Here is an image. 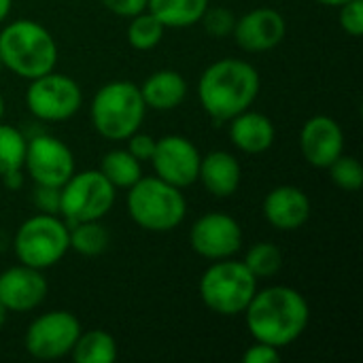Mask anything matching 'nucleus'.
Instances as JSON below:
<instances>
[{"instance_id":"f257e3e1","label":"nucleus","mask_w":363,"mask_h":363,"mask_svg":"<svg viewBox=\"0 0 363 363\" xmlns=\"http://www.w3.org/2000/svg\"><path fill=\"white\" fill-rule=\"evenodd\" d=\"M247 328L257 342L277 349L294 345L308 328L311 308L306 298L287 285L257 289L245 308Z\"/></svg>"},{"instance_id":"f03ea898","label":"nucleus","mask_w":363,"mask_h":363,"mask_svg":"<svg viewBox=\"0 0 363 363\" xmlns=\"http://www.w3.org/2000/svg\"><path fill=\"white\" fill-rule=\"evenodd\" d=\"M262 87L259 72L253 64L236 57L213 62L198 81V100L215 121H230L251 108Z\"/></svg>"},{"instance_id":"7ed1b4c3","label":"nucleus","mask_w":363,"mask_h":363,"mask_svg":"<svg viewBox=\"0 0 363 363\" xmlns=\"http://www.w3.org/2000/svg\"><path fill=\"white\" fill-rule=\"evenodd\" d=\"M0 60L21 79L43 77L57 66V43L34 19H17L0 30Z\"/></svg>"},{"instance_id":"20e7f679","label":"nucleus","mask_w":363,"mask_h":363,"mask_svg":"<svg viewBox=\"0 0 363 363\" xmlns=\"http://www.w3.org/2000/svg\"><path fill=\"white\" fill-rule=\"evenodd\" d=\"M147 104L140 87L132 81H111L102 85L91 100V123L106 140H125L145 121Z\"/></svg>"},{"instance_id":"39448f33","label":"nucleus","mask_w":363,"mask_h":363,"mask_svg":"<svg viewBox=\"0 0 363 363\" xmlns=\"http://www.w3.org/2000/svg\"><path fill=\"white\" fill-rule=\"evenodd\" d=\"M132 221L147 232H172L187 215V202L179 187L160 177H140L128 194Z\"/></svg>"},{"instance_id":"423d86ee","label":"nucleus","mask_w":363,"mask_h":363,"mask_svg":"<svg viewBox=\"0 0 363 363\" xmlns=\"http://www.w3.org/2000/svg\"><path fill=\"white\" fill-rule=\"evenodd\" d=\"M257 291V279L242 262L232 257L211 264L200 279V298L206 308L221 317L242 315Z\"/></svg>"},{"instance_id":"0eeeda50","label":"nucleus","mask_w":363,"mask_h":363,"mask_svg":"<svg viewBox=\"0 0 363 363\" xmlns=\"http://www.w3.org/2000/svg\"><path fill=\"white\" fill-rule=\"evenodd\" d=\"M13 249L19 264L36 270H47L60 264L70 249L68 225L66 221L57 219V215L38 213L19 225Z\"/></svg>"},{"instance_id":"6e6552de","label":"nucleus","mask_w":363,"mask_h":363,"mask_svg":"<svg viewBox=\"0 0 363 363\" xmlns=\"http://www.w3.org/2000/svg\"><path fill=\"white\" fill-rule=\"evenodd\" d=\"M115 187L100 170L74 172L60 187V215L66 225L81 221H100L115 204Z\"/></svg>"},{"instance_id":"1a4fd4ad","label":"nucleus","mask_w":363,"mask_h":363,"mask_svg":"<svg viewBox=\"0 0 363 363\" xmlns=\"http://www.w3.org/2000/svg\"><path fill=\"white\" fill-rule=\"evenodd\" d=\"M81 104L79 83L55 70L32 79L26 89V106L40 121H66L79 113Z\"/></svg>"},{"instance_id":"9d476101","label":"nucleus","mask_w":363,"mask_h":363,"mask_svg":"<svg viewBox=\"0 0 363 363\" xmlns=\"http://www.w3.org/2000/svg\"><path fill=\"white\" fill-rule=\"evenodd\" d=\"M81 334L79 319L68 311H51L36 317L23 338L26 351L34 359L51 362L68 355Z\"/></svg>"},{"instance_id":"9b49d317","label":"nucleus","mask_w":363,"mask_h":363,"mask_svg":"<svg viewBox=\"0 0 363 363\" xmlns=\"http://www.w3.org/2000/svg\"><path fill=\"white\" fill-rule=\"evenodd\" d=\"M23 168L34 185L62 187L74 174V153L64 140L38 134L26 145Z\"/></svg>"},{"instance_id":"f8f14e48","label":"nucleus","mask_w":363,"mask_h":363,"mask_svg":"<svg viewBox=\"0 0 363 363\" xmlns=\"http://www.w3.org/2000/svg\"><path fill=\"white\" fill-rule=\"evenodd\" d=\"M200 157L202 155L198 147L189 138L179 136V134H168L155 143L151 164H153L155 177L183 189L198 181Z\"/></svg>"},{"instance_id":"ddd939ff","label":"nucleus","mask_w":363,"mask_h":363,"mask_svg":"<svg viewBox=\"0 0 363 363\" xmlns=\"http://www.w3.org/2000/svg\"><path fill=\"white\" fill-rule=\"evenodd\" d=\"M191 249L211 262L234 257L242 247L240 223L225 213L202 215L189 232Z\"/></svg>"},{"instance_id":"4468645a","label":"nucleus","mask_w":363,"mask_h":363,"mask_svg":"<svg viewBox=\"0 0 363 363\" xmlns=\"http://www.w3.org/2000/svg\"><path fill=\"white\" fill-rule=\"evenodd\" d=\"M232 34L240 49L251 53H262L283 43L287 34V23L277 9L259 6L236 19Z\"/></svg>"},{"instance_id":"2eb2a0df","label":"nucleus","mask_w":363,"mask_h":363,"mask_svg":"<svg viewBox=\"0 0 363 363\" xmlns=\"http://www.w3.org/2000/svg\"><path fill=\"white\" fill-rule=\"evenodd\" d=\"M300 149L311 166L328 168L345 153V132L336 119L328 115H315L300 132Z\"/></svg>"},{"instance_id":"dca6fc26","label":"nucleus","mask_w":363,"mask_h":363,"mask_svg":"<svg viewBox=\"0 0 363 363\" xmlns=\"http://www.w3.org/2000/svg\"><path fill=\"white\" fill-rule=\"evenodd\" d=\"M47 281L43 270L30 266H13L0 274V304L9 313H28L45 302Z\"/></svg>"},{"instance_id":"f3484780","label":"nucleus","mask_w":363,"mask_h":363,"mask_svg":"<svg viewBox=\"0 0 363 363\" xmlns=\"http://www.w3.org/2000/svg\"><path fill=\"white\" fill-rule=\"evenodd\" d=\"M311 198L294 185H281L264 198V217L279 232H296L311 219Z\"/></svg>"},{"instance_id":"a211bd4d","label":"nucleus","mask_w":363,"mask_h":363,"mask_svg":"<svg viewBox=\"0 0 363 363\" xmlns=\"http://www.w3.org/2000/svg\"><path fill=\"white\" fill-rule=\"evenodd\" d=\"M198 181H202L204 189L215 198H230L238 191L242 181L240 162L228 151H211L200 157Z\"/></svg>"},{"instance_id":"6ab92c4d","label":"nucleus","mask_w":363,"mask_h":363,"mask_svg":"<svg viewBox=\"0 0 363 363\" xmlns=\"http://www.w3.org/2000/svg\"><path fill=\"white\" fill-rule=\"evenodd\" d=\"M230 138L236 149L249 155H257L274 145L277 130L266 115L247 108L230 119Z\"/></svg>"},{"instance_id":"aec40b11","label":"nucleus","mask_w":363,"mask_h":363,"mask_svg":"<svg viewBox=\"0 0 363 363\" xmlns=\"http://www.w3.org/2000/svg\"><path fill=\"white\" fill-rule=\"evenodd\" d=\"M140 94H143V100H145L147 108L172 111V108H177L185 100V96H187V81L177 70H170V68L155 70L143 83Z\"/></svg>"},{"instance_id":"412c9836","label":"nucleus","mask_w":363,"mask_h":363,"mask_svg":"<svg viewBox=\"0 0 363 363\" xmlns=\"http://www.w3.org/2000/svg\"><path fill=\"white\" fill-rule=\"evenodd\" d=\"M208 6V0H147V11L155 15L164 28H189L200 23Z\"/></svg>"},{"instance_id":"4be33fe9","label":"nucleus","mask_w":363,"mask_h":363,"mask_svg":"<svg viewBox=\"0 0 363 363\" xmlns=\"http://www.w3.org/2000/svg\"><path fill=\"white\" fill-rule=\"evenodd\" d=\"M70 355L77 363H115L117 362V342L104 330L81 332Z\"/></svg>"},{"instance_id":"5701e85b","label":"nucleus","mask_w":363,"mask_h":363,"mask_svg":"<svg viewBox=\"0 0 363 363\" xmlns=\"http://www.w3.org/2000/svg\"><path fill=\"white\" fill-rule=\"evenodd\" d=\"M100 172L108 179V183L115 189H130L143 177V164L128 149H115L102 157Z\"/></svg>"},{"instance_id":"b1692460","label":"nucleus","mask_w":363,"mask_h":363,"mask_svg":"<svg viewBox=\"0 0 363 363\" xmlns=\"http://www.w3.org/2000/svg\"><path fill=\"white\" fill-rule=\"evenodd\" d=\"M68 245L79 255L96 257L108 249V232L100 221H81L68 228Z\"/></svg>"},{"instance_id":"393cba45","label":"nucleus","mask_w":363,"mask_h":363,"mask_svg":"<svg viewBox=\"0 0 363 363\" xmlns=\"http://www.w3.org/2000/svg\"><path fill=\"white\" fill-rule=\"evenodd\" d=\"M242 264L257 281L272 279L283 268V253L274 242H257L247 251Z\"/></svg>"},{"instance_id":"a878e982","label":"nucleus","mask_w":363,"mask_h":363,"mask_svg":"<svg viewBox=\"0 0 363 363\" xmlns=\"http://www.w3.org/2000/svg\"><path fill=\"white\" fill-rule=\"evenodd\" d=\"M164 26L160 23V19L155 15H151L149 11H143L134 17H130V26H128V43L138 49V51H149L155 49L162 43L164 36Z\"/></svg>"},{"instance_id":"bb28decb","label":"nucleus","mask_w":363,"mask_h":363,"mask_svg":"<svg viewBox=\"0 0 363 363\" xmlns=\"http://www.w3.org/2000/svg\"><path fill=\"white\" fill-rule=\"evenodd\" d=\"M26 145V136L17 128L0 123V177L13 170H23Z\"/></svg>"},{"instance_id":"cd10ccee","label":"nucleus","mask_w":363,"mask_h":363,"mask_svg":"<svg viewBox=\"0 0 363 363\" xmlns=\"http://www.w3.org/2000/svg\"><path fill=\"white\" fill-rule=\"evenodd\" d=\"M330 177L334 181L336 187L345 189V191H357L363 185V166L359 164L357 157L353 155H340L338 160H334L330 166Z\"/></svg>"},{"instance_id":"c85d7f7f","label":"nucleus","mask_w":363,"mask_h":363,"mask_svg":"<svg viewBox=\"0 0 363 363\" xmlns=\"http://www.w3.org/2000/svg\"><path fill=\"white\" fill-rule=\"evenodd\" d=\"M200 21L204 23V30H206L211 36L223 38V36L232 34L234 23H236V17H234L232 11H228V9H223V6H215V9L208 6Z\"/></svg>"},{"instance_id":"c756f323","label":"nucleus","mask_w":363,"mask_h":363,"mask_svg":"<svg viewBox=\"0 0 363 363\" xmlns=\"http://www.w3.org/2000/svg\"><path fill=\"white\" fill-rule=\"evenodd\" d=\"M338 21L340 28L349 34V36H362L363 34V0H349L345 4L338 6Z\"/></svg>"},{"instance_id":"7c9ffc66","label":"nucleus","mask_w":363,"mask_h":363,"mask_svg":"<svg viewBox=\"0 0 363 363\" xmlns=\"http://www.w3.org/2000/svg\"><path fill=\"white\" fill-rule=\"evenodd\" d=\"M32 202L40 213L57 215L60 213V187L51 185H34Z\"/></svg>"},{"instance_id":"2f4dec72","label":"nucleus","mask_w":363,"mask_h":363,"mask_svg":"<svg viewBox=\"0 0 363 363\" xmlns=\"http://www.w3.org/2000/svg\"><path fill=\"white\" fill-rule=\"evenodd\" d=\"M128 140V151L143 164V162H151L153 157V151H155V138L149 136V134H140V132H134Z\"/></svg>"},{"instance_id":"473e14b6","label":"nucleus","mask_w":363,"mask_h":363,"mask_svg":"<svg viewBox=\"0 0 363 363\" xmlns=\"http://www.w3.org/2000/svg\"><path fill=\"white\" fill-rule=\"evenodd\" d=\"M242 362L245 363H277L281 362V349L270 347L266 342H257L251 345L245 353H242Z\"/></svg>"},{"instance_id":"72a5a7b5","label":"nucleus","mask_w":363,"mask_h":363,"mask_svg":"<svg viewBox=\"0 0 363 363\" xmlns=\"http://www.w3.org/2000/svg\"><path fill=\"white\" fill-rule=\"evenodd\" d=\"M106 11L119 17H134L147 11V0H100Z\"/></svg>"},{"instance_id":"f704fd0d","label":"nucleus","mask_w":363,"mask_h":363,"mask_svg":"<svg viewBox=\"0 0 363 363\" xmlns=\"http://www.w3.org/2000/svg\"><path fill=\"white\" fill-rule=\"evenodd\" d=\"M2 183L6 185V189H13V191H17V189L23 185V174H21V170L6 172V174L2 177Z\"/></svg>"},{"instance_id":"c9c22d12","label":"nucleus","mask_w":363,"mask_h":363,"mask_svg":"<svg viewBox=\"0 0 363 363\" xmlns=\"http://www.w3.org/2000/svg\"><path fill=\"white\" fill-rule=\"evenodd\" d=\"M13 9V0H0V23L6 21V17L11 15Z\"/></svg>"},{"instance_id":"e433bc0d","label":"nucleus","mask_w":363,"mask_h":363,"mask_svg":"<svg viewBox=\"0 0 363 363\" xmlns=\"http://www.w3.org/2000/svg\"><path fill=\"white\" fill-rule=\"evenodd\" d=\"M319 4H325V6H340V4H345V2H349V0H317Z\"/></svg>"},{"instance_id":"4c0bfd02","label":"nucleus","mask_w":363,"mask_h":363,"mask_svg":"<svg viewBox=\"0 0 363 363\" xmlns=\"http://www.w3.org/2000/svg\"><path fill=\"white\" fill-rule=\"evenodd\" d=\"M6 315H9V311L0 304V330L4 328V323H6Z\"/></svg>"},{"instance_id":"58836bf2","label":"nucleus","mask_w":363,"mask_h":363,"mask_svg":"<svg viewBox=\"0 0 363 363\" xmlns=\"http://www.w3.org/2000/svg\"><path fill=\"white\" fill-rule=\"evenodd\" d=\"M2 115H4V98L0 94V121H2Z\"/></svg>"},{"instance_id":"ea45409f","label":"nucleus","mask_w":363,"mask_h":363,"mask_svg":"<svg viewBox=\"0 0 363 363\" xmlns=\"http://www.w3.org/2000/svg\"><path fill=\"white\" fill-rule=\"evenodd\" d=\"M2 68H4V66H2V60H0V70H2Z\"/></svg>"}]
</instances>
